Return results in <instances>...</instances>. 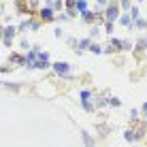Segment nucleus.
Segmentation results:
<instances>
[{"instance_id": "nucleus-1", "label": "nucleus", "mask_w": 147, "mask_h": 147, "mask_svg": "<svg viewBox=\"0 0 147 147\" xmlns=\"http://www.w3.org/2000/svg\"><path fill=\"white\" fill-rule=\"evenodd\" d=\"M55 68H58V70H60V73H62V70H66L68 66H66V64H55Z\"/></svg>"}]
</instances>
